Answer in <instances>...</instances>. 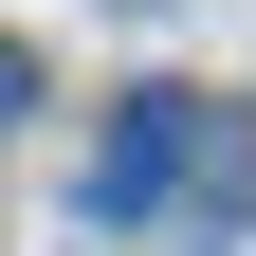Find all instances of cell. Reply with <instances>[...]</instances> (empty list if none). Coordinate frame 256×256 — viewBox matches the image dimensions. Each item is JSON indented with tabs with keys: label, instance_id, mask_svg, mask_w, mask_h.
I'll use <instances>...</instances> for the list:
<instances>
[{
	"label": "cell",
	"instance_id": "7a4b0ae2",
	"mask_svg": "<svg viewBox=\"0 0 256 256\" xmlns=\"http://www.w3.org/2000/svg\"><path fill=\"white\" fill-rule=\"evenodd\" d=\"M18 110H37V55H18V37H0V128H18Z\"/></svg>",
	"mask_w": 256,
	"mask_h": 256
},
{
	"label": "cell",
	"instance_id": "6da1fadb",
	"mask_svg": "<svg viewBox=\"0 0 256 256\" xmlns=\"http://www.w3.org/2000/svg\"><path fill=\"white\" fill-rule=\"evenodd\" d=\"M202 146H220V128H202V92H146V110H128L110 146H92V202H110V220L183 202V183H202Z\"/></svg>",
	"mask_w": 256,
	"mask_h": 256
}]
</instances>
